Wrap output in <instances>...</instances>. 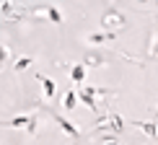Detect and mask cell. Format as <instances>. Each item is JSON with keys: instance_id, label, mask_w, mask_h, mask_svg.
I'll use <instances>...</instances> for the list:
<instances>
[{"instance_id": "obj_5", "label": "cell", "mask_w": 158, "mask_h": 145, "mask_svg": "<svg viewBox=\"0 0 158 145\" xmlns=\"http://www.w3.org/2000/svg\"><path fill=\"white\" fill-rule=\"evenodd\" d=\"M31 122V117H16V119H10L13 127H23V124H29Z\"/></svg>"}, {"instance_id": "obj_9", "label": "cell", "mask_w": 158, "mask_h": 145, "mask_svg": "<svg viewBox=\"0 0 158 145\" xmlns=\"http://www.w3.org/2000/svg\"><path fill=\"white\" fill-rule=\"evenodd\" d=\"M47 10H49V18H52V21H57V23L62 21V16L57 13V8H47Z\"/></svg>"}, {"instance_id": "obj_1", "label": "cell", "mask_w": 158, "mask_h": 145, "mask_svg": "<svg viewBox=\"0 0 158 145\" xmlns=\"http://www.w3.org/2000/svg\"><path fill=\"white\" fill-rule=\"evenodd\" d=\"M70 78H73L75 83H83V78H85V68H83V65H73V70H70Z\"/></svg>"}, {"instance_id": "obj_7", "label": "cell", "mask_w": 158, "mask_h": 145, "mask_svg": "<svg viewBox=\"0 0 158 145\" xmlns=\"http://www.w3.org/2000/svg\"><path fill=\"white\" fill-rule=\"evenodd\" d=\"M65 109H75V93H68V96H65Z\"/></svg>"}, {"instance_id": "obj_3", "label": "cell", "mask_w": 158, "mask_h": 145, "mask_svg": "<svg viewBox=\"0 0 158 145\" xmlns=\"http://www.w3.org/2000/svg\"><path fill=\"white\" fill-rule=\"evenodd\" d=\"M94 93H96V91H94V88H85V91H83V93H81V98H83V101H85V104H88V106H91V109H94V111H96V104H94Z\"/></svg>"}, {"instance_id": "obj_10", "label": "cell", "mask_w": 158, "mask_h": 145, "mask_svg": "<svg viewBox=\"0 0 158 145\" xmlns=\"http://www.w3.org/2000/svg\"><path fill=\"white\" fill-rule=\"evenodd\" d=\"M5 52H8V49H5V47H0V60H3V57H5Z\"/></svg>"}, {"instance_id": "obj_8", "label": "cell", "mask_w": 158, "mask_h": 145, "mask_svg": "<svg viewBox=\"0 0 158 145\" xmlns=\"http://www.w3.org/2000/svg\"><path fill=\"white\" fill-rule=\"evenodd\" d=\"M140 127H143V130H145V132H148L150 137H153V135H156V124H153V122H143V124H140Z\"/></svg>"}, {"instance_id": "obj_2", "label": "cell", "mask_w": 158, "mask_h": 145, "mask_svg": "<svg viewBox=\"0 0 158 145\" xmlns=\"http://www.w3.org/2000/svg\"><path fill=\"white\" fill-rule=\"evenodd\" d=\"M55 119H57V124H60V127H62V130H65L68 135H73V137L78 135V130H75V127H73V124H70L68 119H65V117H55Z\"/></svg>"}, {"instance_id": "obj_6", "label": "cell", "mask_w": 158, "mask_h": 145, "mask_svg": "<svg viewBox=\"0 0 158 145\" xmlns=\"http://www.w3.org/2000/svg\"><path fill=\"white\" fill-rule=\"evenodd\" d=\"M29 65H31V57H23V60H18V62H16V72L26 70V68H29Z\"/></svg>"}, {"instance_id": "obj_4", "label": "cell", "mask_w": 158, "mask_h": 145, "mask_svg": "<svg viewBox=\"0 0 158 145\" xmlns=\"http://www.w3.org/2000/svg\"><path fill=\"white\" fill-rule=\"evenodd\" d=\"M42 85H44V96H55V83L49 78H42Z\"/></svg>"}]
</instances>
